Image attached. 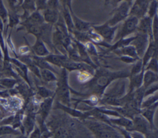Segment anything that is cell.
I'll use <instances>...</instances> for the list:
<instances>
[{
    "label": "cell",
    "instance_id": "cell-1",
    "mask_svg": "<svg viewBox=\"0 0 158 138\" xmlns=\"http://www.w3.org/2000/svg\"><path fill=\"white\" fill-rule=\"evenodd\" d=\"M83 123L93 133L95 138H123L120 132L111 124L89 118L83 120Z\"/></svg>",
    "mask_w": 158,
    "mask_h": 138
},
{
    "label": "cell",
    "instance_id": "cell-2",
    "mask_svg": "<svg viewBox=\"0 0 158 138\" xmlns=\"http://www.w3.org/2000/svg\"><path fill=\"white\" fill-rule=\"evenodd\" d=\"M128 76H130V73L125 71L114 73L104 70L98 71L91 83L93 92L98 95L102 96L105 88L112 80L118 78H125Z\"/></svg>",
    "mask_w": 158,
    "mask_h": 138
},
{
    "label": "cell",
    "instance_id": "cell-3",
    "mask_svg": "<svg viewBox=\"0 0 158 138\" xmlns=\"http://www.w3.org/2000/svg\"><path fill=\"white\" fill-rule=\"evenodd\" d=\"M56 95L58 102L65 106L70 107L71 98L70 96V89L67 84V73L65 68H63L58 81Z\"/></svg>",
    "mask_w": 158,
    "mask_h": 138
},
{
    "label": "cell",
    "instance_id": "cell-4",
    "mask_svg": "<svg viewBox=\"0 0 158 138\" xmlns=\"http://www.w3.org/2000/svg\"><path fill=\"white\" fill-rule=\"evenodd\" d=\"M133 2L131 1H122L120 5L115 10L113 17L107 22L110 26L117 25V23L122 20H125L129 14L130 9Z\"/></svg>",
    "mask_w": 158,
    "mask_h": 138
},
{
    "label": "cell",
    "instance_id": "cell-5",
    "mask_svg": "<svg viewBox=\"0 0 158 138\" xmlns=\"http://www.w3.org/2000/svg\"><path fill=\"white\" fill-rule=\"evenodd\" d=\"M131 120L133 123L132 126L128 131H127L128 132H138L144 136L152 129L156 128H152L147 120L143 118L140 113L135 115Z\"/></svg>",
    "mask_w": 158,
    "mask_h": 138
},
{
    "label": "cell",
    "instance_id": "cell-6",
    "mask_svg": "<svg viewBox=\"0 0 158 138\" xmlns=\"http://www.w3.org/2000/svg\"><path fill=\"white\" fill-rule=\"evenodd\" d=\"M149 41V36L143 33L138 31L136 36H134L133 41L131 42L130 44L133 46L137 53L138 56L143 57Z\"/></svg>",
    "mask_w": 158,
    "mask_h": 138
},
{
    "label": "cell",
    "instance_id": "cell-7",
    "mask_svg": "<svg viewBox=\"0 0 158 138\" xmlns=\"http://www.w3.org/2000/svg\"><path fill=\"white\" fill-rule=\"evenodd\" d=\"M139 23V20L133 16H129L125 20L120 31L115 37V39H120L126 37L127 35L135 32Z\"/></svg>",
    "mask_w": 158,
    "mask_h": 138
},
{
    "label": "cell",
    "instance_id": "cell-8",
    "mask_svg": "<svg viewBox=\"0 0 158 138\" xmlns=\"http://www.w3.org/2000/svg\"><path fill=\"white\" fill-rule=\"evenodd\" d=\"M150 1L138 0L133 2L129 12V16L136 17L138 20L143 18L147 14Z\"/></svg>",
    "mask_w": 158,
    "mask_h": 138
},
{
    "label": "cell",
    "instance_id": "cell-9",
    "mask_svg": "<svg viewBox=\"0 0 158 138\" xmlns=\"http://www.w3.org/2000/svg\"><path fill=\"white\" fill-rule=\"evenodd\" d=\"M53 100V97H49L44 99V100L40 104L39 109L38 113H36L38 115V118H40V120H38L40 124V129L45 126L44 121L49 114L52 108Z\"/></svg>",
    "mask_w": 158,
    "mask_h": 138
},
{
    "label": "cell",
    "instance_id": "cell-10",
    "mask_svg": "<svg viewBox=\"0 0 158 138\" xmlns=\"http://www.w3.org/2000/svg\"><path fill=\"white\" fill-rule=\"evenodd\" d=\"M92 27L97 34L104 38L106 41L110 43L114 39V36L117 28H118V25L114 26H110L107 22H106V23L99 26L92 25Z\"/></svg>",
    "mask_w": 158,
    "mask_h": 138
},
{
    "label": "cell",
    "instance_id": "cell-11",
    "mask_svg": "<svg viewBox=\"0 0 158 138\" xmlns=\"http://www.w3.org/2000/svg\"><path fill=\"white\" fill-rule=\"evenodd\" d=\"M65 3H67V5L68 6L70 9V13L73 23L74 25V28H75V30L78 31L82 32V33L88 32L90 30V27L92 26L91 23L81 20L75 15L71 7V4H70L71 1H65Z\"/></svg>",
    "mask_w": 158,
    "mask_h": 138
},
{
    "label": "cell",
    "instance_id": "cell-12",
    "mask_svg": "<svg viewBox=\"0 0 158 138\" xmlns=\"http://www.w3.org/2000/svg\"><path fill=\"white\" fill-rule=\"evenodd\" d=\"M125 84L124 81H120L115 83L114 87L108 91L107 93L103 94V97L114 99H118L124 96Z\"/></svg>",
    "mask_w": 158,
    "mask_h": 138
},
{
    "label": "cell",
    "instance_id": "cell-13",
    "mask_svg": "<svg viewBox=\"0 0 158 138\" xmlns=\"http://www.w3.org/2000/svg\"><path fill=\"white\" fill-rule=\"evenodd\" d=\"M157 43L154 42L152 37H149L148 46L143 56V59H141L143 70L144 67L151 59L153 57L157 58Z\"/></svg>",
    "mask_w": 158,
    "mask_h": 138
},
{
    "label": "cell",
    "instance_id": "cell-14",
    "mask_svg": "<svg viewBox=\"0 0 158 138\" xmlns=\"http://www.w3.org/2000/svg\"><path fill=\"white\" fill-rule=\"evenodd\" d=\"M152 20L148 16H145L141 19L138 23L137 29L138 31L148 34L149 37H152ZM153 38V37H152Z\"/></svg>",
    "mask_w": 158,
    "mask_h": 138
},
{
    "label": "cell",
    "instance_id": "cell-15",
    "mask_svg": "<svg viewBox=\"0 0 158 138\" xmlns=\"http://www.w3.org/2000/svg\"><path fill=\"white\" fill-rule=\"evenodd\" d=\"M35 114L33 112H29L23 121V131L28 137L35 127Z\"/></svg>",
    "mask_w": 158,
    "mask_h": 138
},
{
    "label": "cell",
    "instance_id": "cell-16",
    "mask_svg": "<svg viewBox=\"0 0 158 138\" xmlns=\"http://www.w3.org/2000/svg\"><path fill=\"white\" fill-rule=\"evenodd\" d=\"M157 102H156L149 107L141 109L140 112L141 116L147 120L152 128H156L154 123V116L157 108Z\"/></svg>",
    "mask_w": 158,
    "mask_h": 138
},
{
    "label": "cell",
    "instance_id": "cell-17",
    "mask_svg": "<svg viewBox=\"0 0 158 138\" xmlns=\"http://www.w3.org/2000/svg\"><path fill=\"white\" fill-rule=\"evenodd\" d=\"M110 124L114 126H118L128 131L132 126V120L124 116H120L116 118H109Z\"/></svg>",
    "mask_w": 158,
    "mask_h": 138
},
{
    "label": "cell",
    "instance_id": "cell-18",
    "mask_svg": "<svg viewBox=\"0 0 158 138\" xmlns=\"http://www.w3.org/2000/svg\"><path fill=\"white\" fill-rule=\"evenodd\" d=\"M48 63H52L58 67H64L65 62L68 60V58L64 55L49 54L43 58Z\"/></svg>",
    "mask_w": 158,
    "mask_h": 138
},
{
    "label": "cell",
    "instance_id": "cell-19",
    "mask_svg": "<svg viewBox=\"0 0 158 138\" xmlns=\"http://www.w3.org/2000/svg\"><path fill=\"white\" fill-rule=\"evenodd\" d=\"M32 51L36 56L42 57H46L49 54V52L46 47L43 41L39 38H36V41L35 44L31 47Z\"/></svg>",
    "mask_w": 158,
    "mask_h": 138
},
{
    "label": "cell",
    "instance_id": "cell-20",
    "mask_svg": "<svg viewBox=\"0 0 158 138\" xmlns=\"http://www.w3.org/2000/svg\"><path fill=\"white\" fill-rule=\"evenodd\" d=\"M43 18L47 23L52 25L57 22L59 18L57 9L47 8L44 10Z\"/></svg>",
    "mask_w": 158,
    "mask_h": 138
},
{
    "label": "cell",
    "instance_id": "cell-21",
    "mask_svg": "<svg viewBox=\"0 0 158 138\" xmlns=\"http://www.w3.org/2000/svg\"><path fill=\"white\" fill-rule=\"evenodd\" d=\"M157 82V73L150 70H144L143 78V86L147 89L152 84Z\"/></svg>",
    "mask_w": 158,
    "mask_h": 138
},
{
    "label": "cell",
    "instance_id": "cell-22",
    "mask_svg": "<svg viewBox=\"0 0 158 138\" xmlns=\"http://www.w3.org/2000/svg\"><path fill=\"white\" fill-rule=\"evenodd\" d=\"M144 70H142L139 73L130 76V91L128 93H131L136 89L139 88L142 86L143 84V78Z\"/></svg>",
    "mask_w": 158,
    "mask_h": 138
},
{
    "label": "cell",
    "instance_id": "cell-23",
    "mask_svg": "<svg viewBox=\"0 0 158 138\" xmlns=\"http://www.w3.org/2000/svg\"><path fill=\"white\" fill-rule=\"evenodd\" d=\"M21 23H27V24H31V25H41L44 23V20L43 17L40 14V13L38 10H35L30 14V15L25 20H23Z\"/></svg>",
    "mask_w": 158,
    "mask_h": 138
},
{
    "label": "cell",
    "instance_id": "cell-24",
    "mask_svg": "<svg viewBox=\"0 0 158 138\" xmlns=\"http://www.w3.org/2000/svg\"><path fill=\"white\" fill-rule=\"evenodd\" d=\"M8 12V17H7V25L6 26V30H5L6 33L4 34L6 36V31L7 28H14L19 23H20V15H18L17 12L11 10L10 9H7Z\"/></svg>",
    "mask_w": 158,
    "mask_h": 138
},
{
    "label": "cell",
    "instance_id": "cell-25",
    "mask_svg": "<svg viewBox=\"0 0 158 138\" xmlns=\"http://www.w3.org/2000/svg\"><path fill=\"white\" fill-rule=\"evenodd\" d=\"M63 3H64L63 4V7H64V9H63V16H64V19L65 22V23L67 26V28L68 30L70 32V33H73V31L75 30V28H74V25L73 23V21L72 19V17L70 13V11L68 10V8L66 7L65 2L62 1Z\"/></svg>",
    "mask_w": 158,
    "mask_h": 138
},
{
    "label": "cell",
    "instance_id": "cell-26",
    "mask_svg": "<svg viewBox=\"0 0 158 138\" xmlns=\"http://www.w3.org/2000/svg\"><path fill=\"white\" fill-rule=\"evenodd\" d=\"M118 51V50H117ZM117 54L121 53L123 55H125V56H128L131 58H133L136 60L139 59V57L137 55L136 51L135 49V47L131 45H128L127 46H125L122 47L121 49L118 51V52H116Z\"/></svg>",
    "mask_w": 158,
    "mask_h": 138
},
{
    "label": "cell",
    "instance_id": "cell-27",
    "mask_svg": "<svg viewBox=\"0 0 158 138\" xmlns=\"http://www.w3.org/2000/svg\"><path fill=\"white\" fill-rule=\"evenodd\" d=\"M18 83V81L13 78L2 77L0 79V85L4 89H13Z\"/></svg>",
    "mask_w": 158,
    "mask_h": 138
},
{
    "label": "cell",
    "instance_id": "cell-28",
    "mask_svg": "<svg viewBox=\"0 0 158 138\" xmlns=\"http://www.w3.org/2000/svg\"><path fill=\"white\" fill-rule=\"evenodd\" d=\"M20 134V131L14 129L11 126H0V136H6L7 135L19 136Z\"/></svg>",
    "mask_w": 158,
    "mask_h": 138
},
{
    "label": "cell",
    "instance_id": "cell-29",
    "mask_svg": "<svg viewBox=\"0 0 158 138\" xmlns=\"http://www.w3.org/2000/svg\"><path fill=\"white\" fill-rule=\"evenodd\" d=\"M41 79L45 82H51L57 80L56 76L52 72V71L47 69H40V70Z\"/></svg>",
    "mask_w": 158,
    "mask_h": 138
},
{
    "label": "cell",
    "instance_id": "cell-30",
    "mask_svg": "<svg viewBox=\"0 0 158 138\" xmlns=\"http://www.w3.org/2000/svg\"><path fill=\"white\" fill-rule=\"evenodd\" d=\"M37 94L40 98L44 99L53 97V92L51 90L43 86L37 87Z\"/></svg>",
    "mask_w": 158,
    "mask_h": 138
},
{
    "label": "cell",
    "instance_id": "cell-31",
    "mask_svg": "<svg viewBox=\"0 0 158 138\" xmlns=\"http://www.w3.org/2000/svg\"><path fill=\"white\" fill-rule=\"evenodd\" d=\"M157 94H156L152 96L149 97V98H148L145 100H143L141 104V110L152 106L155 103L157 102Z\"/></svg>",
    "mask_w": 158,
    "mask_h": 138
},
{
    "label": "cell",
    "instance_id": "cell-32",
    "mask_svg": "<svg viewBox=\"0 0 158 138\" xmlns=\"http://www.w3.org/2000/svg\"><path fill=\"white\" fill-rule=\"evenodd\" d=\"M157 1H150L148 9V15L151 18H154V17L157 15Z\"/></svg>",
    "mask_w": 158,
    "mask_h": 138
},
{
    "label": "cell",
    "instance_id": "cell-33",
    "mask_svg": "<svg viewBox=\"0 0 158 138\" xmlns=\"http://www.w3.org/2000/svg\"><path fill=\"white\" fill-rule=\"evenodd\" d=\"M144 70H150L153 72L157 73V58H152L149 60V61L147 63L146 66L144 67Z\"/></svg>",
    "mask_w": 158,
    "mask_h": 138
},
{
    "label": "cell",
    "instance_id": "cell-34",
    "mask_svg": "<svg viewBox=\"0 0 158 138\" xmlns=\"http://www.w3.org/2000/svg\"><path fill=\"white\" fill-rule=\"evenodd\" d=\"M7 17H8L7 9L5 7L3 1L0 0V18L2 20L4 26L6 25L7 23Z\"/></svg>",
    "mask_w": 158,
    "mask_h": 138
},
{
    "label": "cell",
    "instance_id": "cell-35",
    "mask_svg": "<svg viewBox=\"0 0 158 138\" xmlns=\"http://www.w3.org/2000/svg\"><path fill=\"white\" fill-rule=\"evenodd\" d=\"M142 70H143V66H142V60L139 59L135 62V64L133 65L131 70V71L130 73V76L137 75L140 72H141Z\"/></svg>",
    "mask_w": 158,
    "mask_h": 138
},
{
    "label": "cell",
    "instance_id": "cell-36",
    "mask_svg": "<svg viewBox=\"0 0 158 138\" xmlns=\"http://www.w3.org/2000/svg\"><path fill=\"white\" fill-rule=\"evenodd\" d=\"M157 33H158V22H157V15H156L152 22V34L153 39L155 43H157Z\"/></svg>",
    "mask_w": 158,
    "mask_h": 138
},
{
    "label": "cell",
    "instance_id": "cell-37",
    "mask_svg": "<svg viewBox=\"0 0 158 138\" xmlns=\"http://www.w3.org/2000/svg\"><path fill=\"white\" fill-rule=\"evenodd\" d=\"M157 90V84L155 83L154 84H152L151 86H149L147 89H146L144 94V97H147L152 94H153L154 92H156Z\"/></svg>",
    "mask_w": 158,
    "mask_h": 138
},
{
    "label": "cell",
    "instance_id": "cell-38",
    "mask_svg": "<svg viewBox=\"0 0 158 138\" xmlns=\"http://www.w3.org/2000/svg\"><path fill=\"white\" fill-rule=\"evenodd\" d=\"M35 6H36V10H45L47 9V4L46 1H35Z\"/></svg>",
    "mask_w": 158,
    "mask_h": 138
},
{
    "label": "cell",
    "instance_id": "cell-39",
    "mask_svg": "<svg viewBox=\"0 0 158 138\" xmlns=\"http://www.w3.org/2000/svg\"><path fill=\"white\" fill-rule=\"evenodd\" d=\"M86 46L85 49L86 51H88L89 53L91 54L92 55H96L97 54V51L96 50V48L94 47V46L93 43H89V42H87V43L86 44Z\"/></svg>",
    "mask_w": 158,
    "mask_h": 138
},
{
    "label": "cell",
    "instance_id": "cell-40",
    "mask_svg": "<svg viewBox=\"0 0 158 138\" xmlns=\"http://www.w3.org/2000/svg\"><path fill=\"white\" fill-rule=\"evenodd\" d=\"M6 45H7V44L6 43L5 40H4V38L3 36V32L0 31V47H1V49L2 51V52L5 50Z\"/></svg>",
    "mask_w": 158,
    "mask_h": 138
},
{
    "label": "cell",
    "instance_id": "cell-41",
    "mask_svg": "<svg viewBox=\"0 0 158 138\" xmlns=\"http://www.w3.org/2000/svg\"><path fill=\"white\" fill-rule=\"evenodd\" d=\"M120 59L122 61H123V62H125L126 63H135L137 60H136V59H135L133 58H131V57H128V56H125V55L122 56L120 57Z\"/></svg>",
    "mask_w": 158,
    "mask_h": 138
},
{
    "label": "cell",
    "instance_id": "cell-42",
    "mask_svg": "<svg viewBox=\"0 0 158 138\" xmlns=\"http://www.w3.org/2000/svg\"><path fill=\"white\" fill-rule=\"evenodd\" d=\"M4 25L3 23L2 20H1V18H0V31H1L2 32L4 31Z\"/></svg>",
    "mask_w": 158,
    "mask_h": 138
},
{
    "label": "cell",
    "instance_id": "cell-43",
    "mask_svg": "<svg viewBox=\"0 0 158 138\" xmlns=\"http://www.w3.org/2000/svg\"><path fill=\"white\" fill-rule=\"evenodd\" d=\"M14 138H28V137L26 136L24 134H23V135L20 134V135H19V136H17V137H15Z\"/></svg>",
    "mask_w": 158,
    "mask_h": 138
},
{
    "label": "cell",
    "instance_id": "cell-44",
    "mask_svg": "<svg viewBox=\"0 0 158 138\" xmlns=\"http://www.w3.org/2000/svg\"><path fill=\"white\" fill-rule=\"evenodd\" d=\"M0 58L2 59V51H1V47H0Z\"/></svg>",
    "mask_w": 158,
    "mask_h": 138
},
{
    "label": "cell",
    "instance_id": "cell-45",
    "mask_svg": "<svg viewBox=\"0 0 158 138\" xmlns=\"http://www.w3.org/2000/svg\"><path fill=\"white\" fill-rule=\"evenodd\" d=\"M0 138H6L5 136H0Z\"/></svg>",
    "mask_w": 158,
    "mask_h": 138
},
{
    "label": "cell",
    "instance_id": "cell-46",
    "mask_svg": "<svg viewBox=\"0 0 158 138\" xmlns=\"http://www.w3.org/2000/svg\"><path fill=\"white\" fill-rule=\"evenodd\" d=\"M0 89H4V88H3V87L0 85Z\"/></svg>",
    "mask_w": 158,
    "mask_h": 138
}]
</instances>
